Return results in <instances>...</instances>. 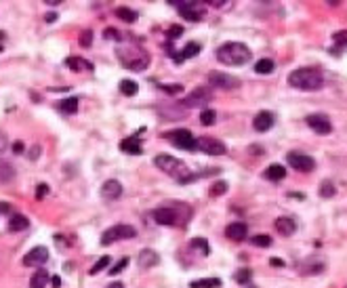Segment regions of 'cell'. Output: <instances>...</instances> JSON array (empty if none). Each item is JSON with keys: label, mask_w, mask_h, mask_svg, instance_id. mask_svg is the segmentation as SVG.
Instances as JSON below:
<instances>
[{"label": "cell", "mask_w": 347, "mask_h": 288, "mask_svg": "<svg viewBox=\"0 0 347 288\" xmlns=\"http://www.w3.org/2000/svg\"><path fill=\"white\" fill-rule=\"evenodd\" d=\"M154 164L160 170H165L167 175H171L173 179H177L179 183H190V181L196 179V175L188 168V164L179 158H175V156H169V153H158V156L154 158Z\"/></svg>", "instance_id": "obj_1"}, {"label": "cell", "mask_w": 347, "mask_h": 288, "mask_svg": "<svg viewBox=\"0 0 347 288\" xmlns=\"http://www.w3.org/2000/svg\"><path fill=\"white\" fill-rule=\"evenodd\" d=\"M288 84L299 91H320L324 86V76L314 68H299L288 74Z\"/></svg>", "instance_id": "obj_2"}, {"label": "cell", "mask_w": 347, "mask_h": 288, "mask_svg": "<svg viewBox=\"0 0 347 288\" xmlns=\"http://www.w3.org/2000/svg\"><path fill=\"white\" fill-rule=\"evenodd\" d=\"M250 57H252V53L244 42H225L217 51V59L225 65H234V68L248 63Z\"/></svg>", "instance_id": "obj_3"}, {"label": "cell", "mask_w": 347, "mask_h": 288, "mask_svg": "<svg viewBox=\"0 0 347 288\" xmlns=\"http://www.w3.org/2000/svg\"><path fill=\"white\" fill-rule=\"evenodd\" d=\"M116 57L122 61V65L126 70H135V72H143L150 63L148 53L141 47H135V44H126V47H118L116 49Z\"/></svg>", "instance_id": "obj_4"}, {"label": "cell", "mask_w": 347, "mask_h": 288, "mask_svg": "<svg viewBox=\"0 0 347 288\" xmlns=\"http://www.w3.org/2000/svg\"><path fill=\"white\" fill-rule=\"evenodd\" d=\"M137 236V229L131 227V225H112L109 229L103 232L101 236V244H114V242H118V240H131Z\"/></svg>", "instance_id": "obj_5"}, {"label": "cell", "mask_w": 347, "mask_h": 288, "mask_svg": "<svg viewBox=\"0 0 347 288\" xmlns=\"http://www.w3.org/2000/svg\"><path fill=\"white\" fill-rule=\"evenodd\" d=\"M211 99H213V93L208 91L206 86H200V88H194V91H192L188 97H183V99H181V105H183V107H190V109H194V107H204Z\"/></svg>", "instance_id": "obj_6"}, {"label": "cell", "mask_w": 347, "mask_h": 288, "mask_svg": "<svg viewBox=\"0 0 347 288\" xmlns=\"http://www.w3.org/2000/svg\"><path fill=\"white\" fill-rule=\"evenodd\" d=\"M286 162L299 170V172H312L316 168V160L312 156H305V153H297V151H290L286 156Z\"/></svg>", "instance_id": "obj_7"}, {"label": "cell", "mask_w": 347, "mask_h": 288, "mask_svg": "<svg viewBox=\"0 0 347 288\" xmlns=\"http://www.w3.org/2000/svg\"><path fill=\"white\" fill-rule=\"evenodd\" d=\"M196 149L208 153V156H223V153H225V145L219 139H213V137H200V139H196Z\"/></svg>", "instance_id": "obj_8"}, {"label": "cell", "mask_w": 347, "mask_h": 288, "mask_svg": "<svg viewBox=\"0 0 347 288\" xmlns=\"http://www.w3.org/2000/svg\"><path fill=\"white\" fill-rule=\"evenodd\" d=\"M305 122H307V126H309L312 130L318 132V135H328V132L333 130L331 118H328L326 114H309V116L305 118Z\"/></svg>", "instance_id": "obj_9"}, {"label": "cell", "mask_w": 347, "mask_h": 288, "mask_svg": "<svg viewBox=\"0 0 347 288\" xmlns=\"http://www.w3.org/2000/svg\"><path fill=\"white\" fill-rule=\"evenodd\" d=\"M179 7V13L183 19H188V21H200L204 17V7L200 3H194V0H190V3H175Z\"/></svg>", "instance_id": "obj_10"}, {"label": "cell", "mask_w": 347, "mask_h": 288, "mask_svg": "<svg viewBox=\"0 0 347 288\" xmlns=\"http://www.w3.org/2000/svg\"><path fill=\"white\" fill-rule=\"evenodd\" d=\"M208 82L217 88H223V91H229V88H238L240 86V80L236 76H229V74H223V72H211L208 74Z\"/></svg>", "instance_id": "obj_11"}, {"label": "cell", "mask_w": 347, "mask_h": 288, "mask_svg": "<svg viewBox=\"0 0 347 288\" xmlns=\"http://www.w3.org/2000/svg\"><path fill=\"white\" fill-rule=\"evenodd\" d=\"M169 139H171L177 147H181V149H190V151H192V149H196V139H194V135H192L190 130H185V128L171 132Z\"/></svg>", "instance_id": "obj_12"}, {"label": "cell", "mask_w": 347, "mask_h": 288, "mask_svg": "<svg viewBox=\"0 0 347 288\" xmlns=\"http://www.w3.org/2000/svg\"><path fill=\"white\" fill-rule=\"evenodd\" d=\"M152 217H154L156 223H160V225H177L179 223V213L175 208H171V206L156 208L152 213Z\"/></svg>", "instance_id": "obj_13"}, {"label": "cell", "mask_w": 347, "mask_h": 288, "mask_svg": "<svg viewBox=\"0 0 347 288\" xmlns=\"http://www.w3.org/2000/svg\"><path fill=\"white\" fill-rule=\"evenodd\" d=\"M46 259H49V251H46L44 246H36V248H32L26 257H23V265H28V267H34V265L46 263Z\"/></svg>", "instance_id": "obj_14"}, {"label": "cell", "mask_w": 347, "mask_h": 288, "mask_svg": "<svg viewBox=\"0 0 347 288\" xmlns=\"http://www.w3.org/2000/svg\"><path fill=\"white\" fill-rule=\"evenodd\" d=\"M273 122H276V118H273L271 112H259L252 120V128L259 130V132H265V130H269L273 126Z\"/></svg>", "instance_id": "obj_15"}, {"label": "cell", "mask_w": 347, "mask_h": 288, "mask_svg": "<svg viewBox=\"0 0 347 288\" xmlns=\"http://www.w3.org/2000/svg\"><path fill=\"white\" fill-rule=\"evenodd\" d=\"M101 196L107 198V200H116V198H120L122 196V185L120 181H116V179H109L101 185Z\"/></svg>", "instance_id": "obj_16"}, {"label": "cell", "mask_w": 347, "mask_h": 288, "mask_svg": "<svg viewBox=\"0 0 347 288\" xmlns=\"http://www.w3.org/2000/svg\"><path fill=\"white\" fill-rule=\"evenodd\" d=\"M225 234H227V238L229 240H234V242H242L246 236H248V227H246V223H229L227 225V229H225Z\"/></svg>", "instance_id": "obj_17"}, {"label": "cell", "mask_w": 347, "mask_h": 288, "mask_svg": "<svg viewBox=\"0 0 347 288\" xmlns=\"http://www.w3.org/2000/svg\"><path fill=\"white\" fill-rule=\"evenodd\" d=\"M198 53H200V44L198 42H190V44H185L181 53H173V59H175V63H183L185 59H192Z\"/></svg>", "instance_id": "obj_18"}, {"label": "cell", "mask_w": 347, "mask_h": 288, "mask_svg": "<svg viewBox=\"0 0 347 288\" xmlns=\"http://www.w3.org/2000/svg\"><path fill=\"white\" fill-rule=\"evenodd\" d=\"M158 263H160V257L152 248H145V251L139 253V265H141L143 270H150V267H154V265H158Z\"/></svg>", "instance_id": "obj_19"}, {"label": "cell", "mask_w": 347, "mask_h": 288, "mask_svg": "<svg viewBox=\"0 0 347 288\" xmlns=\"http://www.w3.org/2000/svg\"><path fill=\"white\" fill-rule=\"evenodd\" d=\"M120 147H122V151L124 153H133V156H139V153L143 151V147H141V141H139V137H126L122 143H120Z\"/></svg>", "instance_id": "obj_20"}, {"label": "cell", "mask_w": 347, "mask_h": 288, "mask_svg": "<svg viewBox=\"0 0 347 288\" xmlns=\"http://www.w3.org/2000/svg\"><path fill=\"white\" fill-rule=\"evenodd\" d=\"M276 229L282 236H293L295 229H297V223L290 217H280V219H276Z\"/></svg>", "instance_id": "obj_21"}, {"label": "cell", "mask_w": 347, "mask_h": 288, "mask_svg": "<svg viewBox=\"0 0 347 288\" xmlns=\"http://www.w3.org/2000/svg\"><path fill=\"white\" fill-rule=\"evenodd\" d=\"M263 177H265L267 181H280V179H284V177H286V168L282 164H271V166L265 168Z\"/></svg>", "instance_id": "obj_22"}, {"label": "cell", "mask_w": 347, "mask_h": 288, "mask_svg": "<svg viewBox=\"0 0 347 288\" xmlns=\"http://www.w3.org/2000/svg\"><path fill=\"white\" fill-rule=\"evenodd\" d=\"M30 227V221L28 217H23V215H13L11 221H9V232L17 234V232H26Z\"/></svg>", "instance_id": "obj_23"}, {"label": "cell", "mask_w": 347, "mask_h": 288, "mask_svg": "<svg viewBox=\"0 0 347 288\" xmlns=\"http://www.w3.org/2000/svg\"><path fill=\"white\" fill-rule=\"evenodd\" d=\"M57 109H61L63 114H76L78 112V97H65L57 103Z\"/></svg>", "instance_id": "obj_24"}, {"label": "cell", "mask_w": 347, "mask_h": 288, "mask_svg": "<svg viewBox=\"0 0 347 288\" xmlns=\"http://www.w3.org/2000/svg\"><path fill=\"white\" fill-rule=\"evenodd\" d=\"M49 280H51L49 274H46L44 270H38L30 280V288H46V282Z\"/></svg>", "instance_id": "obj_25"}, {"label": "cell", "mask_w": 347, "mask_h": 288, "mask_svg": "<svg viewBox=\"0 0 347 288\" xmlns=\"http://www.w3.org/2000/svg\"><path fill=\"white\" fill-rule=\"evenodd\" d=\"M221 280L219 278H202V280H194L190 284V288H219Z\"/></svg>", "instance_id": "obj_26"}, {"label": "cell", "mask_w": 347, "mask_h": 288, "mask_svg": "<svg viewBox=\"0 0 347 288\" xmlns=\"http://www.w3.org/2000/svg\"><path fill=\"white\" fill-rule=\"evenodd\" d=\"M15 179V168L9 162H0V183H9Z\"/></svg>", "instance_id": "obj_27"}, {"label": "cell", "mask_w": 347, "mask_h": 288, "mask_svg": "<svg viewBox=\"0 0 347 288\" xmlns=\"http://www.w3.org/2000/svg\"><path fill=\"white\" fill-rule=\"evenodd\" d=\"M116 17H118V19H122V21H126V24H135L139 15H137V13L133 11V9L120 7V9H116Z\"/></svg>", "instance_id": "obj_28"}, {"label": "cell", "mask_w": 347, "mask_h": 288, "mask_svg": "<svg viewBox=\"0 0 347 288\" xmlns=\"http://www.w3.org/2000/svg\"><path fill=\"white\" fill-rule=\"evenodd\" d=\"M273 70H276V63L271 59H261L254 63V72L257 74H271Z\"/></svg>", "instance_id": "obj_29"}, {"label": "cell", "mask_w": 347, "mask_h": 288, "mask_svg": "<svg viewBox=\"0 0 347 288\" xmlns=\"http://www.w3.org/2000/svg\"><path fill=\"white\" fill-rule=\"evenodd\" d=\"M120 91H122V95L133 97V95H137V91H139V84H137L135 80H122V82H120Z\"/></svg>", "instance_id": "obj_30"}, {"label": "cell", "mask_w": 347, "mask_h": 288, "mask_svg": "<svg viewBox=\"0 0 347 288\" xmlns=\"http://www.w3.org/2000/svg\"><path fill=\"white\" fill-rule=\"evenodd\" d=\"M109 263H112V259H109L107 255H103V257H101V259H99V261H97V263H95V265H93V267H90V274H93V276H97L99 272H103V270L107 267Z\"/></svg>", "instance_id": "obj_31"}, {"label": "cell", "mask_w": 347, "mask_h": 288, "mask_svg": "<svg viewBox=\"0 0 347 288\" xmlns=\"http://www.w3.org/2000/svg\"><path fill=\"white\" fill-rule=\"evenodd\" d=\"M84 63H86V61H82L80 57H67V59H65V65H67L69 70H74V72L84 70Z\"/></svg>", "instance_id": "obj_32"}, {"label": "cell", "mask_w": 347, "mask_h": 288, "mask_svg": "<svg viewBox=\"0 0 347 288\" xmlns=\"http://www.w3.org/2000/svg\"><path fill=\"white\" fill-rule=\"evenodd\" d=\"M215 120H217V114L213 112V109H202V114H200V122H202L204 126L215 124Z\"/></svg>", "instance_id": "obj_33"}, {"label": "cell", "mask_w": 347, "mask_h": 288, "mask_svg": "<svg viewBox=\"0 0 347 288\" xmlns=\"http://www.w3.org/2000/svg\"><path fill=\"white\" fill-rule=\"evenodd\" d=\"M335 194H337V189H335V185L331 181H322V185H320V196L322 198H333Z\"/></svg>", "instance_id": "obj_34"}, {"label": "cell", "mask_w": 347, "mask_h": 288, "mask_svg": "<svg viewBox=\"0 0 347 288\" xmlns=\"http://www.w3.org/2000/svg\"><path fill=\"white\" fill-rule=\"evenodd\" d=\"M225 191H227V183H225V181H215L213 187H211V196H213V198L223 196Z\"/></svg>", "instance_id": "obj_35"}, {"label": "cell", "mask_w": 347, "mask_h": 288, "mask_svg": "<svg viewBox=\"0 0 347 288\" xmlns=\"http://www.w3.org/2000/svg\"><path fill=\"white\" fill-rule=\"evenodd\" d=\"M190 246H192V248H200V251H202V255H208V242H206L204 238H196V240H192V242H190Z\"/></svg>", "instance_id": "obj_36"}, {"label": "cell", "mask_w": 347, "mask_h": 288, "mask_svg": "<svg viewBox=\"0 0 347 288\" xmlns=\"http://www.w3.org/2000/svg\"><path fill=\"white\" fill-rule=\"evenodd\" d=\"M250 242H252L254 246H269L271 244V238L269 236H252Z\"/></svg>", "instance_id": "obj_37"}, {"label": "cell", "mask_w": 347, "mask_h": 288, "mask_svg": "<svg viewBox=\"0 0 347 288\" xmlns=\"http://www.w3.org/2000/svg\"><path fill=\"white\" fill-rule=\"evenodd\" d=\"M250 278H252V272H250V270H240V272H236V282H238V284H246Z\"/></svg>", "instance_id": "obj_38"}, {"label": "cell", "mask_w": 347, "mask_h": 288, "mask_svg": "<svg viewBox=\"0 0 347 288\" xmlns=\"http://www.w3.org/2000/svg\"><path fill=\"white\" fill-rule=\"evenodd\" d=\"M126 265H129V257L120 259V263L116 265V267H112V270H109V276H118L120 272H124V267H126Z\"/></svg>", "instance_id": "obj_39"}, {"label": "cell", "mask_w": 347, "mask_h": 288, "mask_svg": "<svg viewBox=\"0 0 347 288\" xmlns=\"http://www.w3.org/2000/svg\"><path fill=\"white\" fill-rule=\"evenodd\" d=\"M160 88H162L165 93H169V95H179V93L183 91V86H181V84H175V86H167V84H162Z\"/></svg>", "instance_id": "obj_40"}, {"label": "cell", "mask_w": 347, "mask_h": 288, "mask_svg": "<svg viewBox=\"0 0 347 288\" xmlns=\"http://www.w3.org/2000/svg\"><path fill=\"white\" fill-rule=\"evenodd\" d=\"M90 40H93V32H90V30L82 32V36H80V42H82V47H90Z\"/></svg>", "instance_id": "obj_41"}, {"label": "cell", "mask_w": 347, "mask_h": 288, "mask_svg": "<svg viewBox=\"0 0 347 288\" xmlns=\"http://www.w3.org/2000/svg\"><path fill=\"white\" fill-rule=\"evenodd\" d=\"M167 34H169V38H179V36L183 34V28H181V26H171Z\"/></svg>", "instance_id": "obj_42"}, {"label": "cell", "mask_w": 347, "mask_h": 288, "mask_svg": "<svg viewBox=\"0 0 347 288\" xmlns=\"http://www.w3.org/2000/svg\"><path fill=\"white\" fill-rule=\"evenodd\" d=\"M333 40H335L337 44H347V30H343V32H337V34L333 36Z\"/></svg>", "instance_id": "obj_43"}, {"label": "cell", "mask_w": 347, "mask_h": 288, "mask_svg": "<svg viewBox=\"0 0 347 288\" xmlns=\"http://www.w3.org/2000/svg\"><path fill=\"white\" fill-rule=\"evenodd\" d=\"M46 194H49V187H46V185H38V189H36V198H38V200H42Z\"/></svg>", "instance_id": "obj_44"}, {"label": "cell", "mask_w": 347, "mask_h": 288, "mask_svg": "<svg viewBox=\"0 0 347 288\" xmlns=\"http://www.w3.org/2000/svg\"><path fill=\"white\" fill-rule=\"evenodd\" d=\"M7 147H9V139H7L5 132H0V153H3Z\"/></svg>", "instance_id": "obj_45"}, {"label": "cell", "mask_w": 347, "mask_h": 288, "mask_svg": "<svg viewBox=\"0 0 347 288\" xmlns=\"http://www.w3.org/2000/svg\"><path fill=\"white\" fill-rule=\"evenodd\" d=\"M23 149H26V147H23L21 141H15V143H13V153H23Z\"/></svg>", "instance_id": "obj_46"}, {"label": "cell", "mask_w": 347, "mask_h": 288, "mask_svg": "<svg viewBox=\"0 0 347 288\" xmlns=\"http://www.w3.org/2000/svg\"><path fill=\"white\" fill-rule=\"evenodd\" d=\"M269 263H271V267H284V261L282 259H269Z\"/></svg>", "instance_id": "obj_47"}, {"label": "cell", "mask_w": 347, "mask_h": 288, "mask_svg": "<svg viewBox=\"0 0 347 288\" xmlns=\"http://www.w3.org/2000/svg\"><path fill=\"white\" fill-rule=\"evenodd\" d=\"M28 156H30V160H36V158L40 156V147H38V145H34V149L28 153Z\"/></svg>", "instance_id": "obj_48"}, {"label": "cell", "mask_w": 347, "mask_h": 288, "mask_svg": "<svg viewBox=\"0 0 347 288\" xmlns=\"http://www.w3.org/2000/svg\"><path fill=\"white\" fill-rule=\"evenodd\" d=\"M51 282H53V288H59V286H61V280H59V276H53V278H51Z\"/></svg>", "instance_id": "obj_49"}, {"label": "cell", "mask_w": 347, "mask_h": 288, "mask_svg": "<svg viewBox=\"0 0 347 288\" xmlns=\"http://www.w3.org/2000/svg\"><path fill=\"white\" fill-rule=\"evenodd\" d=\"M57 19V13H49V15H46V21H49V24H51V21H55Z\"/></svg>", "instance_id": "obj_50"}, {"label": "cell", "mask_w": 347, "mask_h": 288, "mask_svg": "<svg viewBox=\"0 0 347 288\" xmlns=\"http://www.w3.org/2000/svg\"><path fill=\"white\" fill-rule=\"evenodd\" d=\"M290 198H297V200H303L305 196H303V194H290Z\"/></svg>", "instance_id": "obj_51"}, {"label": "cell", "mask_w": 347, "mask_h": 288, "mask_svg": "<svg viewBox=\"0 0 347 288\" xmlns=\"http://www.w3.org/2000/svg\"><path fill=\"white\" fill-rule=\"evenodd\" d=\"M107 288H122V284H120V282H114V284H109Z\"/></svg>", "instance_id": "obj_52"}]
</instances>
